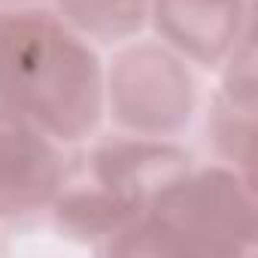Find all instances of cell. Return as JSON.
I'll return each instance as SVG.
<instances>
[{
    "mask_svg": "<svg viewBox=\"0 0 258 258\" xmlns=\"http://www.w3.org/2000/svg\"><path fill=\"white\" fill-rule=\"evenodd\" d=\"M64 161L55 137L0 106V222L22 225L49 213Z\"/></svg>",
    "mask_w": 258,
    "mask_h": 258,
    "instance_id": "obj_5",
    "label": "cell"
},
{
    "mask_svg": "<svg viewBox=\"0 0 258 258\" xmlns=\"http://www.w3.org/2000/svg\"><path fill=\"white\" fill-rule=\"evenodd\" d=\"M149 22L188 64L222 67L252 31V0H152Z\"/></svg>",
    "mask_w": 258,
    "mask_h": 258,
    "instance_id": "obj_6",
    "label": "cell"
},
{
    "mask_svg": "<svg viewBox=\"0 0 258 258\" xmlns=\"http://www.w3.org/2000/svg\"><path fill=\"white\" fill-rule=\"evenodd\" d=\"M198 109L191 64L161 40H127L103 67V115L118 131L176 137Z\"/></svg>",
    "mask_w": 258,
    "mask_h": 258,
    "instance_id": "obj_4",
    "label": "cell"
},
{
    "mask_svg": "<svg viewBox=\"0 0 258 258\" xmlns=\"http://www.w3.org/2000/svg\"><path fill=\"white\" fill-rule=\"evenodd\" d=\"M0 106L61 146L85 143L103 121V64L55 10L0 7Z\"/></svg>",
    "mask_w": 258,
    "mask_h": 258,
    "instance_id": "obj_1",
    "label": "cell"
},
{
    "mask_svg": "<svg viewBox=\"0 0 258 258\" xmlns=\"http://www.w3.org/2000/svg\"><path fill=\"white\" fill-rule=\"evenodd\" d=\"M195 164L170 137L115 134L88 143L64 161L49 216L61 237L112 255L143 222L155 195Z\"/></svg>",
    "mask_w": 258,
    "mask_h": 258,
    "instance_id": "obj_2",
    "label": "cell"
},
{
    "mask_svg": "<svg viewBox=\"0 0 258 258\" xmlns=\"http://www.w3.org/2000/svg\"><path fill=\"white\" fill-rule=\"evenodd\" d=\"M55 13L88 43H127L152 16V0H55Z\"/></svg>",
    "mask_w": 258,
    "mask_h": 258,
    "instance_id": "obj_8",
    "label": "cell"
},
{
    "mask_svg": "<svg viewBox=\"0 0 258 258\" xmlns=\"http://www.w3.org/2000/svg\"><path fill=\"white\" fill-rule=\"evenodd\" d=\"M46 0H0V7H43Z\"/></svg>",
    "mask_w": 258,
    "mask_h": 258,
    "instance_id": "obj_9",
    "label": "cell"
},
{
    "mask_svg": "<svg viewBox=\"0 0 258 258\" xmlns=\"http://www.w3.org/2000/svg\"><path fill=\"white\" fill-rule=\"evenodd\" d=\"M255 176L219 164H191L149 204L137 231L112 255L228 258L255 249Z\"/></svg>",
    "mask_w": 258,
    "mask_h": 258,
    "instance_id": "obj_3",
    "label": "cell"
},
{
    "mask_svg": "<svg viewBox=\"0 0 258 258\" xmlns=\"http://www.w3.org/2000/svg\"><path fill=\"white\" fill-rule=\"evenodd\" d=\"M207 134L219 161L252 173L255 161V43L252 31L222 64V88L213 97Z\"/></svg>",
    "mask_w": 258,
    "mask_h": 258,
    "instance_id": "obj_7",
    "label": "cell"
}]
</instances>
